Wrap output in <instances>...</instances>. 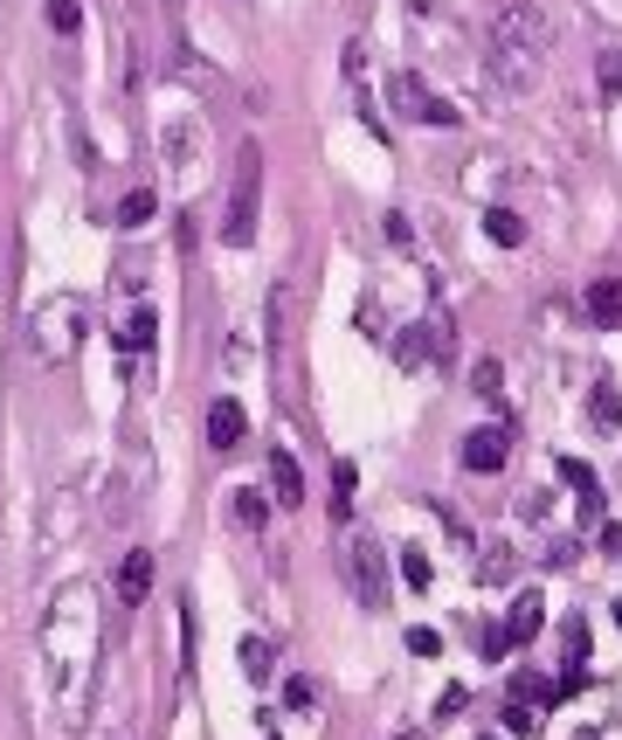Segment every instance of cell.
Segmentation results:
<instances>
[{"label":"cell","instance_id":"1","mask_svg":"<svg viewBox=\"0 0 622 740\" xmlns=\"http://www.w3.org/2000/svg\"><path fill=\"white\" fill-rule=\"evenodd\" d=\"M554 49V21L547 8H533V0H512V8L498 14V29H491V63H498L505 90H533V69L539 56Z\"/></svg>","mask_w":622,"mask_h":740},{"label":"cell","instance_id":"2","mask_svg":"<svg viewBox=\"0 0 622 740\" xmlns=\"http://www.w3.org/2000/svg\"><path fill=\"white\" fill-rule=\"evenodd\" d=\"M346 581H353L360 609H374V616L387 609V554L367 526H353V540H346Z\"/></svg>","mask_w":622,"mask_h":740},{"label":"cell","instance_id":"3","mask_svg":"<svg viewBox=\"0 0 622 740\" xmlns=\"http://www.w3.org/2000/svg\"><path fill=\"white\" fill-rule=\"evenodd\" d=\"M387 105H395V118H408V125H436V132H450V125H463V111L450 105V97H436L415 69H401L395 84H387Z\"/></svg>","mask_w":622,"mask_h":740},{"label":"cell","instance_id":"4","mask_svg":"<svg viewBox=\"0 0 622 740\" xmlns=\"http://www.w3.org/2000/svg\"><path fill=\"white\" fill-rule=\"evenodd\" d=\"M256 194H264V152L243 146V167H236V194H228V222H222V243H256Z\"/></svg>","mask_w":622,"mask_h":740},{"label":"cell","instance_id":"5","mask_svg":"<svg viewBox=\"0 0 622 740\" xmlns=\"http://www.w3.org/2000/svg\"><path fill=\"white\" fill-rule=\"evenodd\" d=\"M35 340H42L49 361H56V353H69L76 340H84V312H76L69 298H56V304H49V312L35 319Z\"/></svg>","mask_w":622,"mask_h":740},{"label":"cell","instance_id":"6","mask_svg":"<svg viewBox=\"0 0 622 740\" xmlns=\"http://www.w3.org/2000/svg\"><path fill=\"white\" fill-rule=\"evenodd\" d=\"M457 457H463V464H471V471H484V478H491V471H505V457H512V429H505V422H491V429H471Z\"/></svg>","mask_w":622,"mask_h":740},{"label":"cell","instance_id":"7","mask_svg":"<svg viewBox=\"0 0 622 740\" xmlns=\"http://www.w3.org/2000/svg\"><path fill=\"white\" fill-rule=\"evenodd\" d=\"M498 630L512 636V644H533V636L547 630V596H539V589H518V602H512V616H505Z\"/></svg>","mask_w":622,"mask_h":740},{"label":"cell","instance_id":"8","mask_svg":"<svg viewBox=\"0 0 622 740\" xmlns=\"http://www.w3.org/2000/svg\"><path fill=\"white\" fill-rule=\"evenodd\" d=\"M146 596H152V554H146V547H132V554L118 560V602H125V609H139Z\"/></svg>","mask_w":622,"mask_h":740},{"label":"cell","instance_id":"9","mask_svg":"<svg viewBox=\"0 0 622 740\" xmlns=\"http://www.w3.org/2000/svg\"><path fill=\"white\" fill-rule=\"evenodd\" d=\"M270 498L291 505V513H298V498H304V471H298L291 450H270Z\"/></svg>","mask_w":622,"mask_h":740},{"label":"cell","instance_id":"10","mask_svg":"<svg viewBox=\"0 0 622 740\" xmlns=\"http://www.w3.org/2000/svg\"><path fill=\"white\" fill-rule=\"evenodd\" d=\"M207 443H215V450H236L243 443V401H215V408H207Z\"/></svg>","mask_w":622,"mask_h":740},{"label":"cell","instance_id":"11","mask_svg":"<svg viewBox=\"0 0 622 740\" xmlns=\"http://www.w3.org/2000/svg\"><path fill=\"white\" fill-rule=\"evenodd\" d=\"M588 319L594 325H622V277H594L588 285Z\"/></svg>","mask_w":622,"mask_h":740},{"label":"cell","instance_id":"12","mask_svg":"<svg viewBox=\"0 0 622 740\" xmlns=\"http://www.w3.org/2000/svg\"><path fill=\"white\" fill-rule=\"evenodd\" d=\"M243 678L249 685H270V672H277V651H270V636H243Z\"/></svg>","mask_w":622,"mask_h":740},{"label":"cell","instance_id":"13","mask_svg":"<svg viewBox=\"0 0 622 740\" xmlns=\"http://www.w3.org/2000/svg\"><path fill=\"white\" fill-rule=\"evenodd\" d=\"M588 422L602 429V437H609V429H622V395L609 388V380H594V395H588Z\"/></svg>","mask_w":622,"mask_h":740},{"label":"cell","instance_id":"14","mask_svg":"<svg viewBox=\"0 0 622 740\" xmlns=\"http://www.w3.org/2000/svg\"><path fill=\"white\" fill-rule=\"evenodd\" d=\"M228 513H236V526L264 533V526H270V498H264V492H236V498H228Z\"/></svg>","mask_w":622,"mask_h":740},{"label":"cell","instance_id":"15","mask_svg":"<svg viewBox=\"0 0 622 740\" xmlns=\"http://www.w3.org/2000/svg\"><path fill=\"white\" fill-rule=\"evenodd\" d=\"M484 236L505 243V249H518V243H526V222H518L512 208H491V215H484Z\"/></svg>","mask_w":622,"mask_h":740},{"label":"cell","instance_id":"16","mask_svg":"<svg viewBox=\"0 0 622 740\" xmlns=\"http://www.w3.org/2000/svg\"><path fill=\"white\" fill-rule=\"evenodd\" d=\"M152 333H160V319H152V304H139V312L125 319V346H132V353H146V346H152Z\"/></svg>","mask_w":622,"mask_h":740},{"label":"cell","instance_id":"17","mask_svg":"<svg viewBox=\"0 0 622 740\" xmlns=\"http://www.w3.org/2000/svg\"><path fill=\"white\" fill-rule=\"evenodd\" d=\"M353 464H346V457H340V471H332V513H340V519H353Z\"/></svg>","mask_w":622,"mask_h":740},{"label":"cell","instance_id":"18","mask_svg":"<svg viewBox=\"0 0 622 740\" xmlns=\"http://www.w3.org/2000/svg\"><path fill=\"white\" fill-rule=\"evenodd\" d=\"M42 8H49V29H56V35L84 29V8H76V0H42Z\"/></svg>","mask_w":622,"mask_h":740},{"label":"cell","instance_id":"19","mask_svg":"<svg viewBox=\"0 0 622 740\" xmlns=\"http://www.w3.org/2000/svg\"><path fill=\"white\" fill-rule=\"evenodd\" d=\"M146 215H152V194H146V187H132V194L118 201V222H125V228H139Z\"/></svg>","mask_w":622,"mask_h":740},{"label":"cell","instance_id":"20","mask_svg":"<svg viewBox=\"0 0 622 740\" xmlns=\"http://www.w3.org/2000/svg\"><path fill=\"white\" fill-rule=\"evenodd\" d=\"M395 361H401V367H422V361H429V333H401V340H395Z\"/></svg>","mask_w":622,"mask_h":740},{"label":"cell","instance_id":"21","mask_svg":"<svg viewBox=\"0 0 622 740\" xmlns=\"http://www.w3.org/2000/svg\"><path fill=\"white\" fill-rule=\"evenodd\" d=\"M401 575H408V589H429V581H436V568H429V554H401Z\"/></svg>","mask_w":622,"mask_h":740},{"label":"cell","instance_id":"22","mask_svg":"<svg viewBox=\"0 0 622 740\" xmlns=\"http://www.w3.org/2000/svg\"><path fill=\"white\" fill-rule=\"evenodd\" d=\"M533 727H539V706L512 699V706H505V733H533Z\"/></svg>","mask_w":622,"mask_h":740},{"label":"cell","instance_id":"23","mask_svg":"<svg viewBox=\"0 0 622 740\" xmlns=\"http://www.w3.org/2000/svg\"><path fill=\"white\" fill-rule=\"evenodd\" d=\"M567 665H588V623H567Z\"/></svg>","mask_w":622,"mask_h":740},{"label":"cell","instance_id":"24","mask_svg":"<svg viewBox=\"0 0 622 740\" xmlns=\"http://www.w3.org/2000/svg\"><path fill=\"white\" fill-rule=\"evenodd\" d=\"M471 388L498 401V361H478V367H471Z\"/></svg>","mask_w":622,"mask_h":740},{"label":"cell","instance_id":"25","mask_svg":"<svg viewBox=\"0 0 622 740\" xmlns=\"http://www.w3.org/2000/svg\"><path fill=\"white\" fill-rule=\"evenodd\" d=\"M311 699H319V693H311V678H291V685H283V706H291V712H311Z\"/></svg>","mask_w":622,"mask_h":740},{"label":"cell","instance_id":"26","mask_svg":"<svg viewBox=\"0 0 622 740\" xmlns=\"http://www.w3.org/2000/svg\"><path fill=\"white\" fill-rule=\"evenodd\" d=\"M408 651L415 657H436V651H443V636H436V630H408Z\"/></svg>","mask_w":622,"mask_h":740},{"label":"cell","instance_id":"27","mask_svg":"<svg viewBox=\"0 0 622 740\" xmlns=\"http://www.w3.org/2000/svg\"><path fill=\"white\" fill-rule=\"evenodd\" d=\"M505 575H512V554L491 547V554H484V581H505Z\"/></svg>","mask_w":622,"mask_h":740},{"label":"cell","instance_id":"28","mask_svg":"<svg viewBox=\"0 0 622 740\" xmlns=\"http://www.w3.org/2000/svg\"><path fill=\"white\" fill-rule=\"evenodd\" d=\"M463 699H471V693H463V685H450V693L436 699V720H457V712H463Z\"/></svg>","mask_w":622,"mask_h":740},{"label":"cell","instance_id":"29","mask_svg":"<svg viewBox=\"0 0 622 740\" xmlns=\"http://www.w3.org/2000/svg\"><path fill=\"white\" fill-rule=\"evenodd\" d=\"M602 90H622V56H602Z\"/></svg>","mask_w":622,"mask_h":740},{"label":"cell","instance_id":"30","mask_svg":"<svg viewBox=\"0 0 622 740\" xmlns=\"http://www.w3.org/2000/svg\"><path fill=\"white\" fill-rule=\"evenodd\" d=\"M602 554H615V560H622V526H602Z\"/></svg>","mask_w":622,"mask_h":740},{"label":"cell","instance_id":"31","mask_svg":"<svg viewBox=\"0 0 622 740\" xmlns=\"http://www.w3.org/2000/svg\"><path fill=\"white\" fill-rule=\"evenodd\" d=\"M615 630H622V596H615Z\"/></svg>","mask_w":622,"mask_h":740},{"label":"cell","instance_id":"32","mask_svg":"<svg viewBox=\"0 0 622 740\" xmlns=\"http://www.w3.org/2000/svg\"><path fill=\"white\" fill-rule=\"evenodd\" d=\"M395 740H422V733H395Z\"/></svg>","mask_w":622,"mask_h":740},{"label":"cell","instance_id":"33","mask_svg":"<svg viewBox=\"0 0 622 740\" xmlns=\"http://www.w3.org/2000/svg\"><path fill=\"white\" fill-rule=\"evenodd\" d=\"M270 740H277V733H270Z\"/></svg>","mask_w":622,"mask_h":740}]
</instances>
